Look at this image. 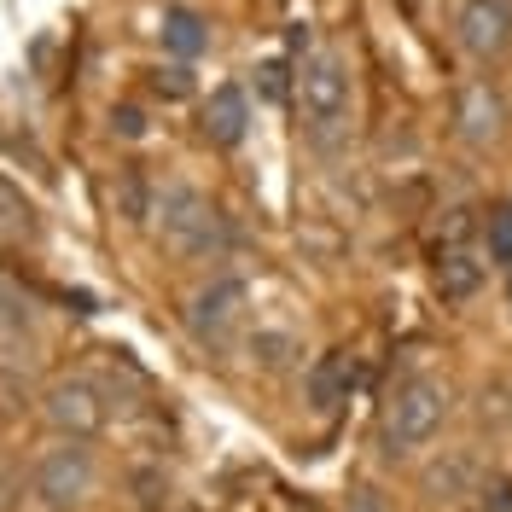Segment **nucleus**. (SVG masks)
I'll return each instance as SVG.
<instances>
[{
    "label": "nucleus",
    "mask_w": 512,
    "mask_h": 512,
    "mask_svg": "<svg viewBox=\"0 0 512 512\" xmlns=\"http://www.w3.org/2000/svg\"><path fill=\"white\" fill-rule=\"evenodd\" d=\"M297 128H303V146L320 158H338L355 134V76L350 59L338 47H315L303 70H297Z\"/></svg>",
    "instance_id": "f257e3e1"
},
{
    "label": "nucleus",
    "mask_w": 512,
    "mask_h": 512,
    "mask_svg": "<svg viewBox=\"0 0 512 512\" xmlns=\"http://www.w3.org/2000/svg\"><path fill=\"white\" fill-rule=\"evenodd\" d=\"M448 414H454V390L437 373H402L390 384L379 408V448L384 460H419L425 448L443 437Z\"/></svg>",
    "instance_id": "f03ea898"
},
{
    "label": "nucleus",
    "mask_w": 512,
    "mask_h": 512,
    "mask_svg": "<svg viewBox=\"0 0 512 512\" xmlns=\"http://www.w3.org/2000/svg\"><path fill=\"white\" fill-rule=\"evenodd\" d=\"M152 227H158L163 251L175 256V262H222L227 245H233L227 210L210 192H198L192 181H169L152 198Z\"/></svg>",
    "instance_id": "7ed1b4c3"
},
{
    "label": "nucleus",
    "mask_w": 512,
    "mask_h": 512,
    "mask_svg": "<svg viewBox=\"0 0 512 512\" xmlns=\"http://www.w3.org/2000/svg\"><path fill=\"white\" fill-rule=\"evenodd\" d=\"M181 326H187V338L198 350L222 355V350H233V344H245V332H251V286H245L239 274H210V280L187 297Z\"/></svg>",
    "instance_id": "20e7f679"
},
{
    "label": "nucleus",
    "mask_w": 512,
    "mask_h": 512,
    "mask_svg": "<svg viewBox=\"0 0 512 512\" xmlns=\"http://www.w3.org/2000/svg\"><path fill=\"white\" fill-rule=\"evenodd\" d=\"M99 483V460H94V443H70V437H53L30 460V495L41 501L47 512H76L88 507Z\"/></svg>",
    "instance_id": "39448f33"
},
{
    "label": "nucleus",
    "mask_w": 512,
    "mask_h": 512,
    "mask_svg": "<svg viewBox=\"0 0 512 512\" xmlns=\"http://www.w3.org/2000/svg\"><path fill=\"white\" fill-rule=\"evenodd\" d=\"M41 425L53 437L70 443H94L99 431L111 425V396L94 373H59V379L41 384Z\"/></svg>",
    "instance_id": "423d86ee"
},
{
    "label": "nucleus",
    "mask_w": 512,
    "mask_h": 512,
    "mask_svg": "<svg viewBox=\"0 0 512 512\" xmlns=\"http://www.w3.org/2000/svg\"><path fill=\"white\" fill-rule=\"evenodd\" d=\"M512 128V105L501 94V82H489V76H466L460 88H454V140L466 146V152H495L501 140H507Z\"/></svg>",
    "instance_id": "0eeeda50"
},
{
    "label": "nucleus",
    "mask_w": 512,
    "mask_h": 512,
    "mask_svg": "<svg viewBox=\"0 0 512 512\" xmlns=\"http://www.w3.org/2000/svg\"><path fill=\"white\" fill-rule=\"evenodd\" d=\"M454 47L472 64H501L512 53V0H460L454 12Z\"/></svg>",
    "instance_id": "6e6552de"
},
{
    "label": "nucleus",
    "mask_w": 512,
    "mask_h": 512,
    "mask_svg": "<svg viewBox=\"0 0 512 512\" xmlns=\"http://www.w3.org/2000/svg\"><path fill=\"white\" fill-rule=\"evenodd\" d=\"M483 478H489V472L478 466V454H472V448H443V454L419 472V495L454 507V501H472V495L483 489Z\"/></svg>",
    "instance_id": "1a4fd4ad"
},
{
    "label": "nucleus",
    "mask_w": 512,
    "mask_h": 512,
    "mask_svg": "<svg viewBox=\"0 0 512 512\" xmlns=\"http://www.w3.org/2000/svg\"><path fill=\"white\" fill-rule=\"evenodd\" d=\"M198 128H204V140L222 146V152L245 146V134H251V99H245V88H239V82H216L210 99H204V111H198Z\"/></svg>",
    "instance_id": "9d476101"
},
{
    "label": "nucleus",
    "mask_w": 512,
    "mask_h": 512,
    "mask_svg": "<svg viewBox=\"0 0 512 512\" xmlns=\"http://www.w3.org/2000/svg\"><path fill=\"white\" fill-rule=\"evenodd\" d=\"M158 41L175 64H198L210 53V18L198 6H187V0H175V6H163V18H158Z\"/></svg>",
    "instance_id": "9b49d317"
},
{
    "label": "nucleus",
    "mask_w": 512,
    "mask_h": 512,
    "mask_svg": "<svg viewBox=\"0 0 512 512\" xmlns=\"http://www.w3.org/2000/svg\"><path fill=\"white\" fill-rule=\"evenodd\" d=\"M303 390H309V408H315V414H338L355 390V361L344 350L315 355L309 373H303Z\"/></svg>",
    "instance_id": "f8f14e48"
},
{
    "label": "nucleus",
    "mask_w": 512,
    "mask_h": 512,
    "mask_svg": "<svg viewBox=\"0 0 512 512\" xmlns=\"http://www.w3.org/2000/svg\"><path fill=\"white\" fill-rule=\"evenodd\" d=\"M245 355L256 373H291L303 361V344L291 326H256V332H245Z\"/></svg>",
    "instance_id": "ddd939ff"
},
{
    "label": "nucleus",
    "mask_w": 512,
    "mask_h": 512,
    "mask_svg": "<svg viewBox=\"0 0 512 512\" xmlns=\"http://www.w3.org/2000/svg\"><path fill=\"white\" fill-rule=\"evenodd\" d=\"M30 332H35V297L24 291L18 274L0 268V344H18V338H30Z\"/></svg>",
    "instance_id": "4468645a"
},
{
    "label": "nucleus",
    "mask_w": 512,
    "mask_h": 512,
    "mask_svg": "<svg viewBox=\"0 0 512 512\" xmlns=\"http://www.w3.org/2000/svg\"><path fill=\"white\" fill-rule=\"evenodd\" d=\"M35 233H41L35 204L24 198V187H12V181L0 175V245H30Z\"/></svg>",
    "instance_id": "2eb2a0df"
},
{
    "label": "nucleus",
    "mask_w": 512,
    "mask_h": 512,
    "mask_svg": "<svg viewBox=\"0 0 512 512\" xmlns=\"http://www.w3.org/2000/svg\"><path fill=\"white\" fill-rule=\"evenodd\" d=\"M483 256H489V268H507L512 274V198H501L483 216Z\"/></svg>",
    "instance_id": "dca6fc26"
},
{
    "label": "nucleus",
    "mask_w": 512,
    "mask_h": 512,
    "mask_svg": "<svg viewBox=\"0 0 512 512\" xmlns=\"http://www.w3.org/2000/svg\"><path fill=\"white\" fill-rule=\"evenodd\" d=\"M478 286H483V262L478 256L448 251L443 262H437V291H443V297H472Z\"/></svg>",
    "instance_id": "f3484780"
},
{
    "label": "nucleus",
    "mask_w": 512,
    "mask_h": 512,
    "mask_svg": "<svg viewBox=\"0 0 512 512\" xmlns=\"http://www.w3.org/2000/svg\"><path fill=\"white\" fill-rule=\"evenodd\" d=\"M478 507L483 512H512V472H489V478H483Z\"/></svg>",
    "instance_id": "a211bd4d"
},
{
    "label": "nucleus",
    "mask_w": 512,
    "mask_h": 512,
    "mask_svg": "<svg viewBox=\"0 0 512 512\" xmlns=\"http://www.w3.org/2000/svg\"><path fill=\"white\" fill-rule=\"evenodd\" d=\"M111 134H123V140H140V134H146V117H140L134 105H117V111H111Z\"/></svg>",
    "instance_id": "6ab92c4d"
},
{
    "label": "nucleus",
    "mask_w": 512,
    "mask_h": 512,
    "mask_svg": "<svg viewBox=\"0 0 512 512\" xmlns=\"http://www.w3.org/2000/svg\"><path fill=\"white\" fill-rule=\"evenodd\" d=\"M344 512H384V495L361 483V489H350V507H344Z\"/></svg>",
    "instance_id": "aec40b11"
}]
</instances>
